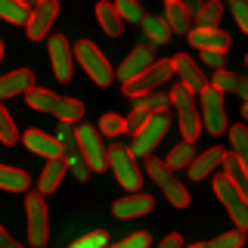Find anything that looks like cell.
Here are the masks:
<instances>
[{"mask_svg": "<svg viewBox=\"0 0 248 248\" xmlns=\"http://www.w3.org/2000/svg\"><path fill=\"white\" fill-rule=\"evenodd\" d=\"M183 245H186V242H183V236H180V232H168V236L161 239V242L155 245V248H183Z\"/></svg>", "mask_w": 248, "mask_h": 248, "instance_id": "46", "label": "cell"}, {"mask_svg": "<svg viewBox=\"0 0 248 248\" xmlns=\"http://www.w3.org/2000/svg\"><path fill=\"white\" fill-rule=\"evenodd\" d=\"M168 127H170V115L168 112H155L152 118L134 134V140H130V152H134L137 158H149V155L158 149V143L165 140Z\"/></svg>", "mask_w": 248, "mask_h": 248, "instance_id": "7", "label": "cell"}, {"mask_svg": "<svg viewBox=\"0 0 248 248\" xmlns=\"http://www.w3.org/2000/svg\"><path fill=\"white\" fill-rule=\"evenodd\" d=\"M199 115H202V127H205L211 137H223V134L230 130L223 93H220V90H214L211 84H208V87L199 93Z\"/></svg>", "mask_w": 248, "mask_h": 248, "instance_id": "3", "label": "cell"}, {"mask_svg": "<svg viewBox=\"0 0 248 248\" xmlns=\"http://www.w3.org/2000/svg\"><path fill=\"white\" fill-rule=\"evenodd\" d=\"M165 22L170 25L174 34H189V31H192V16L186 13L183 0H177V3H165Z\"/></svg>", "mask_w": 248, "mask_h": 248, "instance_id": "22", "label": "cell"}, {"mask_svg": "<svg viewBox=\"0 0 248 248\" xmlns=\"http://www.w3.org/2000/svg\"><path fill=\"white\" fill-rule=\"evenodd\" d=\"M19 3H22V6H37L41 0H19Z\"/></svg>", "mask_w": 248, "mask_h": 248, "instance_id": "50", "label": "cell"}, {"mask_svg": "<svg viewBox=\"0 0 248 248\" xmlns=\"http://www.w3.org/2000/svg\"><path fill=\"white\" fill-rule=\"evenodd\" d=\"M245 245V232L239 230H227L220 236L208 239V242H192V245H183V248H242Z\"/></svg>", "mask_w": 248, "mask_h": 248, "instance_id": "28", "label": "cell"}, {"mask_svg": "<svg viewBox=\"0 0 248 248\" xmlns=\"http://www.w3.org/2000/svg\"><path fill=\"white\" fill-rule=\"evenodd\" d=\"M112 3H115V10H118V16L124 22H140V25H143L146 13H143V3H140V0H112Z\"/></svg>", "mask_w": 248, "mask_h": 248, "instance_id": "37", "label": "cell"}, {"mask_svg": "<svg viewBox=\"0 0 248 248\" xmlns=\"http://www.w3.org/2000/svg\"><path fill=\"white\" fill-rule=\"evenodd\" d=\"M59 16V0H41L37 6H31L28 22H25V34L28 41H44L50 34V25Z\"/></svg>", "mask_w": 248, "mask_h": 248, "instance_id": "11", "label": "cell"}, {"mask_svg": "<svg viewBox=\"0 0 248 248\" xmlns=\"http://www.w3.org/2000/svg\"><path fill=\"white\" fill-rule=\"evenodd\" d=\"M108 170H112L115 180L127 192H140V186H143V170H140L137 155L130 152V146H124V143L108 146Z\"/></svg>", "mask_w": 248, "mask_h": 248, "instance_id": "1", "label": "cell"}, {"mask_svg": "<svg viewBox=\"0 0 248 248\" xmlns=\"http://www.w3.org/2000/svg\"><path fill=\"white\" fill-rule=\"evenodd\" d=\"M152 118V112H149V106L143 103V99H134V108L127 112V118H124V127L130 130V134H137L140 127H143L146 121Z\"/></svg>", "mask_w": 248, "mask_h": 248, "instance_id": "35", "label": "cell"}, {"mask_svg": "<svg viewBox=\"0 0 248 248\" xmlns=\"http://www.w3.org/2000/svg\"><path fill=\"white\" fill-rule=\"evenodd\" d=\"M25 232L31 248H44L50 239V211L41 192H28L25 196Z\"/></svg>", "mask_w": 248, "mask_h": 248, "instance_id": "5", "label": "cell"}, {"mask_svg": "<svg viewBox=\"0 0 248 248\" xmlns=\"http://www.w3.org/2000/svg\"><path fill=\"white\" fill-rule=\"evenodd\" d=\"M0 59H3V41H0Z\"/></svg>", "mask_w": 248, "mask_h": 248, "instance_id": "52", "label": "cell"}, {"mask_svg": "<svg viewBox=\"0 0 248 248\" xmlns=\"http://www.w3.org/2000/svg\"><path fill=\"white\" fill-rule=\"evenodd\" d=\"M189 44L196 46V50H220V53H227L230 50V34L227 31H220V28H196L192 25V31L189 34Z\"/></svg>", "mask_w": 248, "mask_h": 248, "instance_id": "17", "label": "cell"}, {"mask_svg": "<svg viewBox=\"0 0 248 248\" xmlns=\"http://www.w3.org/2000/svg\"><path fill=\"white\" fill-rule=\"evenodd\" d=\"M149 245H152L149 232H130L127 239H121V242H115V245H108V248H149Z\"/></svg>", "mask_w": 248, "mask_h": 248, "instance_id": "43", "label": "cell"}, {"mask_svg": "<svg viewBox=\"0 0 248 248\" xmlns=\"http://www.w3.org/2000/svg\"><path fill=\"white\" fill-rule=\"evenodd\" d=\"M46 53H50V68L56 75V81H72L75 72V50L68 44L65 34H50V44H46Z\"/></svg>", "mask_w": 248, "mask_h": 248, "instance_id": "10", "label": "cell"}, {"mask_svg": "<svg viewBox=\"0 0 248 248\" xmlns=\"http://www.w3.org/2000/svg\"><path fill=\"white\" fill-rule=\"evenodd\" d=\"M62 161H65V168L75 174V180H81V183H84V180H90V174H93V170H90V165H87V161H84V155H81V152H75V155H65Z\"/></svg>", "mask_w": 248, "mask_h": 248, "instance_id": "41", "label": "cell"}, {"mask_svg": "<svg viewBox=\"0 0 248 248\" xmlns=\"http://www.w3.org/2000/svg\"><path fill=\"white\" fill-rule=\"evenodd\" d=\"M28 186H31V177L22 168L0 165V189H6V192H25V196H28Z\"/></svg>", "mask_w": 248, "mask_h": 248, "instance_id": "21", "label": "cell"}, {"mask_svg": "<svg viewBox=\"0 0 248 248\" xmlns=\"http://www.w3.org/2000/svg\"><path fill=\"white\" fill-rule=\"evenodd\" d=\"M59 99H62V96H56L53 90H44V87H34V90L25 93V103L34 108V112H53V115H56Z\"/></svg>", "mask_w": 248, "mask_h": 248, "instance_id": "25", "label": "cell"}, {"mask_svg": "<svg viewBox=\"0 0 248 248\" xmlns=\"http://www.w3.org/2000/svg\"><path fill=\"white\" fill-rule=\"evenodd\" d=\"M143 31H146V37H149V44L152 46H158V44H168L170 41V25L165 22V16H146L143 19Z\"/></svg>", "mask_w": 248, "mask_h": 248, "instance_id": "24", "label": "cell"}, {"mask_svg": "<svg viewBox=\"0 0 248 248\" xmlns=\"http://www.w3.org/2000/svg\"><path fill=\"white\" fill-rule=\"evenodd\" d=\"M78 146H81L84 161L90 165V170H103L108 168V149L103 146V134H99L96 124H78Z\"/></svg>", "mask_w": 248, "mask_h": 248, "instance_id": "9", "label": "cell"}, {"mask_svg": "<svg viewBox=\"0 0 248 248\" xmlns=\"http://www.w3.org/2000/svg\"><path fill=\"white\" fill-rule=\"evenodd\" d=\"M96 22H99V28H103L108 37H118L124 31V19L118 16V10H115L112 0H99V3H96Z\"/></svg>", "mask_w": 248, "mask_h": 248, "instance_id": "20", "label": "cell"}, {"mask_svg": "<svg viewBox=\"0 0 248 248\" xmlns=\"http://www.w3.org/2000/svg\"><path fill=\"white\" fill-rule=\"evenodd\" d=\"M146 106H149V112H168V106H170V93H161V90H155V93H146V96H140Z\"/></svg>", "mask_w": 248, "mask_h": 248, "instance_id": "42", "label": "cell"}, {"mask_svg": "<svg viewBox=\"0 0 248 248\" xmlns=\"http://www.w3.org/2000/svg\"><path fill=\"white\" fill-rule=\"evenodd\" d=\"M245 65H248V56H245Z\"/></svg>", "mask_w": 248, "mask_h": 248, "instance_id": "55", "label": "cell"}, {"mask_svg": "<svg viewBox=\"0 0 248 248\" xmlns=\"http://www.w3.org/2000/svg\"><path fill=\"white\" fill-rule=\"evenodd\" d=\"M208 84L227 96V93H236V87H239V75H232L230 68H220V72H214L211 78H208Z\"/></svg>", "mask_w": 248, "mask_h": 248, "instance_id": "36", "label": "cell"}, {"mask_svg": "<svg viewBox=\"0 0 248 248\" xmlns=\"http://www.w3.org/2000/svg\"><path fill=\"white\" fill-rule=\"evenodd\" d=\"M65 161L62 158H53V161H46L44 170H41V177H37V192L46 199L50 192H56L59 189V183H62V177H65Z\"/></svg>", "mask_w": 248, "mask_h": 248, "instance_id": "19", "label": "cell"}, {"mask_svg": "<svg viewBox=\"0 0 248 248\" xmlns=\"http://www.w3.org/2000/svg\"><path fill=\"white\" fill-rule=\"evenodd\" d=\"M0 143H3V146H16V143H22V134H19V127H16L13 115L6 112V106H3V103H0Z\"/></svg>", "mask_w": 248, "mask_h": 248, "instance_id": "33", "label": "cell"}, {"mask_svg": "<svg viewBox=\"0 0 248 248\" xmlns=\"http://www.w3.org/2000/svg\"><path fill=\"white\" fill-rule=\"evenodd\" d=\"M242 118H245V124H248V103H242Z\"/></svg>", "mask_w": 248, "mask_h": 248, "instance_id": "51", "label": "cell"}, {"mask_svg": "<svg viewBox=\"0 0 248 248\" xmlns=\"http://www.w3.org/2000/svg\"><path fill=\"white\" fill-rule=\"evenodd\" d=\"M170 103H174V112H177V124H180V134H183V143H196L199 137V124H202V115H199V106H196V96L183 87V84H174L170 90Z\"/></svg>", "mask_w": 248, "mask_h": 248, "instance_id": "4", "label": "cell"}, {"mask_svg": "<svg viewBox=\"0 0 248 248\" xmlns=\"http://www.w3.org/2000/svg\"><path fill=\"white\" fill-rule=\"evenodd\" d=\"M0 248H25L22 242H16V239L6 232V227H0Z\"/></svg>", "mask_w": 248, "mask_h": 248, "instance_id": "47", "label": "cell"}, {"mask_svg": "<svg viewBox=\"0 0 248 248\" xmlns=\"http://www.w3.org/2000/svg\"><path fill=\"white\" fill-rule=\"evenodd\" d=\"M236 93L242 96V103H248V78H239V87H236Z\"/></svg>", "mask_w": 248, "mask_h": 248, "instance_id": "49", "label": "cell"}, {"mask_svg": "<svg viewBox=\"0 0 248 248\" xmlns=\"http://www.w3.org/2000/svg\"><path fill=\"white\" fill-rule=\"evenodd\" d=\"M75 59L81 62V68L90 75V81L96 84V87H108V84L115 81V68L108 65L106 53L93 41H78L75 44Z\"/></svg>", "mask_w": 248, "mask_h": 248, "instance_id": "2", "label": "cell"}, {"mask_svg": "<svg viewBox=\"0 0 248 248\" xmlns=\"http://www.w3.org/2000/svg\"><path fill=\"white\" fill-rule=\"evenodd\" d=\"M165 3H177V0H165Z\"/></svg>", "mask_w": 248, "mask_h": 248, "instance_id": "53", "label": "cell"}, {"mask_svg": "<svg viewBox=\"0 0 248 248\" xmlns=\"http://www.w3.org/2000/svg\"><path fill=\"white\" fill-rule=\"evenodd\" d=\"M28 6H22L19 0H0V19L10 25H25L28 22Z\"/></svg>", "mask_w": 248, "mask_h": 248, "instance_id": "32", "label": "cell"}, {"mask_svg": "<svg viewBox=\"0 0 248 248\" xmlns=\"http://www.w3.org/2000/svg\"><path fill=\"white\" fill-rule=\"evenodd\" d=\"M22 143H25V149H28V152L41 155L44 161H53V158H65V155H62V146L56 143V137L44 134V130H37V127L25 130V137H22Z\"/></svg>", "mask_w": 248, "mask_h": 248, "instance_id": "16", "label": "cell"}, {"mask_svg": "<svg viewBox=\"0 0 248 248\" xmlns=\"http://www.w3.org/2000/svg\"><path fill=\"white\" fill-rule=\"evenodd\" d=\"M155 62V46L152 44H140V46H134V50L124 56V62L118 65V72H115V78H121V87L124 84H130L134 78H140Z\"/></svg>", "mask_w": 248, "mask_h": 248, "instance_id": "12", "label": "cell"}, {"mask_svg": "<svg viewBox=\"0 0 248 248\" xmlns=\"http://www.w3.org/2000/svg\"><path fill=\"white\" fill-rule=\"evenodd\" d=\"M56 143L62 146V155H75V152H81V146H78V127L75 124H65V121H59L56 124Z\"/></svg>", "mask_w": 248, "mask_h": 248, "instance_id": "30", "label": "cell"}, {"mask_svg": "<svg viewBox=\"0 0 248 248\" xmlns=\"http://www.w3.org/2000/svg\"><path fill=\"white\" fill-rule=\"evenodd\" d=\"M72 248H108V232L106 230H90L84 236H78Z\"/></svg>", "mask_w": 248, "mask_h": 248, "instance_id": "39", "label": "cell"}, {"mask_svg": "<svg viewBox=\"0 0 248 248\" xmlns=\"http://www.w3.org/2000/svg\"><path fill=\"white\" fill-rule=\"evenodd\" d=\"M161 192H165V199H168L174 208H186V205H189V189H186V186L177 180V177H170V180L161 186Z\"/></svg>", "mask_w": 248, "mask_h": 248, "instance_id": "34", "label": "cell"}, {"mask_svg": "<svg viewBox=\"0 0 248 248\" xmlns=\"http://www.w3.org/2000/svg\"><path fill=\"white\" fill-rule=\"evenodd\" d=\"M199 59L205 62V65H211L214 72L227 68V53H220V50H199Z\"/></svg>", "mask_w": 248, "mask_h": 248, "instance_id": "44", "label": "cell"}, {"mask_svg": "<svg viewBox=\"0 0 248 248\" xmlns=\"http://www.w3.org/2000/svg\"><path fill=\"white\" fill-rule=\"evenodd\" d=\"M155 208V199L149 192H127L124 199L112 202V214L118 220H137V217H146Z\"/></svg>", "mask_w": 248, "mask_h": 248, "instance_id": "13", "label": "cell"}, {"mask_svg": "<svg viewBox=\"0 0 248 248\" xmlns=\"http://www.w3.org/2000/svg\"><path fill=\"white\" fill-rule=\"evenodd\" d=\"M170 75H174V62H170V59H155L143 75L134 78L130 84H124L121 90H124V96L140 99V96H146V93H155V90H158Z\"/></svg>", "mask_w": 248, "mask_h": 248, "instance_id": "8", "label": "cell"}, {"mask_svg": "<svg viewBox=\"0 0 248 248\" xmlns=\"http://www.w3.org/2000/svg\"><path fill=\"white\" fill-rule=\"evenodd\" d=\"M227 3H239V0H227Z\"/></svg>", "mask_w": 248, "mask_h": 248, "instance_id": "54", "label": "cell"}, {"mask_svg": "<svg viewBox=\"0 0 248 248\" xmlns=\"http://www.w3.org/2000/svg\"><path fill=\"white\" fill-rule=\"evenodd\" d=\"M223 152L220 146H211V149H205V152H199L196 158H192V165L186 168V174L192 177V180H205V177H211L217 168L223 165Z\"/></svg>", "mask_w": 248, "mask_h": 248, "instance_id": "18", "label": "cell"}, {"mask_svg": "<svg viewBox=\"0 0 248 248\" xmlns=\"http://www.w3.org/2000/svg\"><path fill=\"white\" fill-rule=\"evenodd\" d=\"M56 118L65 121V124H81L84 118V103L75 96H62L59 99V108H56Z\"/></svg>", "mask_w": 248, "mask_h": 248, "instance_id": "29", "label": "cell"}, {"mask_svg": "<svg viewBox=\"0 0 248 248\" xmlns=\"http://www.w3.org/2000/svg\"><path fill=\"white\" fill-rule=\"evenodd\" d=\"M227 134H230V146H232L230 152L239 158V165H242L245 174H248V124L245 121L242 124H232Z\"/></svg>", "mask_w": 248, "mask_h": 248, "instance_id": "23", "label": "cell"}, {"mask_svg": "<svg viewBox=\"0 0 248 248\" xmlns=\"http://www.w3.org/2000/svg\"><path fill=\"white\" fill-rule=\"evenodd\" d=\"M28 90H34V72L31 68H13V72L0 75V103L13 96H25Z\"/></svg>", "mask_w": 248, "mask_h": 248, "instance_id": "15", "label": "cell"}, {"mask_svg": "<svg viewBox=\"0 0 248 248\" xmlns=\"http://www.w3.org/2000/svg\"><path fill=\"white\" fill-rule=\"evenodd\" d=\"M220 16H223V3H220V0H205V6H202V13L196 16L192 25H196V28H217Z\"/></svg>", "mask_w": 248, "mask_h": 248, "instance_id": "31", "label": "cell"}, {"mask_svg": "<svg viewBox=\"0 0 248 248\" xmlns=\"http://www.w3.org/2000/svg\"><path fill=\"white\" fill-rule=\"evenodd\" d=\"M232 19H236V25L248 34V0H239V3H232Z\"/></svg>", "mask_w": 248, "mask_h": 248, "instance_id": "45", "label": "cell"}, {"mask_svg": "<svg viewBox=\"0 0 248 248\" xmlns=\"http://www.w3.org/2000/svg\"><path fill=\"white\" fill-rule=\"evenodd\" d=\"M170 62H174V72L180 75V84L192 93V96L208 87V78H205V72L199 68V62L192 59V56H186V53H177Z\"/></svg>", "mask_w": 248, "mask_h": 248, "instance_id": "14", "label": "cell"}, {"mask_svg": "<svg viewBox=\"0 0 248 248\" xmlns=\"http://www.w3.org/2000/svg\"><path fill=\"white\" fill-rule=\"evenodd\" d=\"M211 180H214V196L223 202V208H227L232 227H236L239 232H248V202H245V196L230 183L227 174H214Z\"/></svg>", "mask_w": 248, "mask_h": 248, "instance_id": "6", "label": "cell"}, {"mask_svg": "<svg viewBox=\"0 0 248 248\" xmlns=\"http://www.w3.org/2000/svg\"><path fill=\"white\" fill-rule=\"evenodd\" d=\"M183 6H186V13L192 16V22H196V16L202 13V6H205V0H183Z\"/></svg>", "mask_w": 248, "mask_h": 248, "instance_id": "48", "label": "cell"}, {"mask_svg": "<svg viewBox=\"0 0 248 248\" xmlns=\"http://www.w3.org/2000/svg\"><path fill=\"white\" fill-rule=\"evenodd\" d=\"M146 174H149V180H152V183H158V186H165L170 177H174V174L168 170L165 161L155 158V155H149V158H146Z\"/></svg>", "mask_w": 248, "mask_h": 248, "instance_id": "40", "label": "cell"}, {"mask_svg": "<svg viewBox=\"0 0 248 248\" xmlns=\"http://www.w3.org/2000/svg\"><path fill=\"white\" fill-rule=\"evenodd\" d=\"M96 127H99L103 137H121L124 130H127V127H124V115H115V112H106L103 118H99Z\"/></svg>", "mask_w": 248, "mask_h": 248, "instance_id": "38", "label": "cell"}, {"mask_svg": "<svg viewBox=\"0 0 248 248\" xmlns=\"http://www.w3.org/2000/svg\"><path fill=\"white\" fill-rule=\"evenodd\" d=\"M223 174L230 177V183L236 186V189L245 196V202H248V174H245V168L239 165V158H236L232 152H227V155H223Z\"/></svg>", "mask_w": 248, "mask_h": 248, "instance_id": "27", "label": "cell"}, {"mask_svg": "<svg viewBox=\"0 0 248 248\" xmlns=\"http://www.w3.org/2000/svg\"><path fill=\"white\" fill-rule=\"evenodd\" d=\"M196 155H199V152H196V146H192V143H177L174 149L168 152L165 165H168L170 174H174V170H186V168L192 165V158H196Z\"/></svg>", "mask_w": 248, "mask_h": 248, "instance_id": "26", "label": "cell"}]
</instances>
